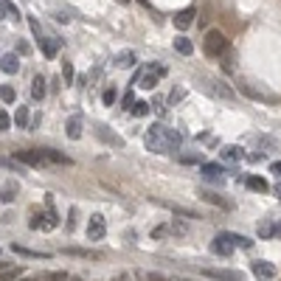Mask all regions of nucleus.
Returning a JSON list of instances; mask_svg holds the SVG:
<instances>
[{"mask_svg": "<svg viewBox=\"0 0 281 281\" xmlns=\"http://www.w3.org/2000/svg\"><path fill=\"white\" fill-rule=\"evenodd\" d=\"M183 135L175 132V129H166L163 124H152L144 135V144H147L149 152H158V155H166V152H175L180 147Z\"/></svg>", "mask_w": 281, "mask_h": 281, "instance_id": "f257e3e1", "label": "nucleus"}, {"mask_svg": "<svg viewBox=\"0 0 281 281\" xmlns=\"http://www.w3.org/2000/svg\"><path fill=\"white\" fill-rule=\"evenodd\" d=\"M228 48H231V45H228V37H225L219 28H211L208 34H205V40H203L205 56H211V59H219V56H222Z\"/></svg>", "mask_w": 281, "mask_h": 281, "instance_id": "f03ea898", "label": "nucleus"}, {"mask_svg": "<svg viewBox=\"0 0 281 281\" xmlns=\"http://www.w3.org/2000/svg\"><path fill=\"white\" fill-rule=\"evenodd\" d=\"M161 76H166V68H163V65H149V68H144L138 73L135 84H138V87H144V90H152L155 84L161 82Z\"/></svg>", "mask_w": 281, "mask_h": 281, "instance_id": "7ed1b4c3", "label": "nucleus"}, {"mask_svg": "<svg viewBox=\"0 0 281 281\" xmlns=\"http://www.w3.org/2000/svg\"><path fill=\"white\" fill-rule=\"evenodd\" d=\"M239 90L245 93V96L256 98V101H267V104H278V96H275L273 90H267V87H256V84H250V82H242V84H239Z\"/></svg>", "mask_w": 281, "mask_h": 281, "instance_id": "20e7f679", "label": "nucleus"}, {"mask_svg": "<svg viewBox=\"0 0 281 281\" xmlns=\"http://www.w3.org/2000/svg\"><path fill=\"white\" fill-rule=\"evenodd\" d=\"M104 228H107V219L101 217V214H93L90 222H87V239L98 242V239L104 236Z\"/></svg>", "mask_w": 281, "mask_h": 281, "instance_id": "39448f33", "label": "nucleus"}, {"mask_svg": "<svg viewBox=\"0 0 281 281\" xmlns=\"http://www.w3.org/2000/svg\"><path fill=\"white\" fill-rule=\"evenodd\" d=\"M203 275H208L214 281H245V275L239 273V270H211V267H205Z\"/></svg>", "mask_w": 281, "mask_h": 281, "instance_id": "423d86ee", "label": "nucleus"}, {"mask_svg": "<svg viewBox=\"0 0 281 281\" xmlns=\"http://www.w3.org/2000/svg\"><path fill=\"white\" fill-rule=\"evenodd\" d=\"M233 247H236V245L231 242L228 233H219V236H214V242H211V250L217 253V256H231Z\"/></svg>", "mask_w": 281, "mask_h": 281, "instance_id": "0eeeda50", "label": "nucleus"}, {"mask_svg": "<svg viewBox=\"0 0 281 281\" xmlns=\"http://www.w3.org/2000/svg\"><path fill=\"white\" fill-rule=\"evenodd\" d=\"M14 161H23L28 166H45L48 158L42 155V149H37V152H14Z\"/></svg>", "mask_w": 281, "mask_h": 281, "instance_id": "6e6552de", "label": "nucleus"}, {"mask_svg": "<svg viewBox=\"0 0 281 281\" xmlns=\"http://www.w3.org/2000/svg\"><path fill=\"white\" fill-rule=\"evenodd\" d=\"M250 270H253V275L256 278H261V281H270V278H275V267L270 264V261H253L250 264Z\"/></svg>", "mask_w": 281, "mask_h": 281, "instance_id": "1a4fd4ad", "label": "nucleus"}, {"mask_svg": "<svg viewBox=\"0 0 281 281\" xmlns=\"http://www.w3.org/2000/svg\"><path fill=\"white\" fill-rule=\"evenodd\" d=\"M194 17H197V9H183V12L175 14V26L177 28H189L191 23H194Z\"/></svg>", "mask_w": 281, "mask_h": 281, "instance_id": "9d476101", "label": "nucleus"}, {"mask_svg": "<svg viewBox=\"0 0 281 281\" xmlns=\"http://www.w3.org/2000/svg\"><path fill=\"white\" fill-rule=\"evenodd\" d=\"M200 172H203L205 180H219L222 183V166H219V163H203Z\"/></svg>", "mask_w": 281, "mask_h": 281, "instance_id": "9b49d317", "label": "nucleus"}, {"mask_svg": "<svg viewBox=\"0 0 281 281\" xmlns=\"http://www.w3.org/2000/svg\"><path fill=\"white\" fill-rule=\"evenodd\" d=\"M219 158H222L225 163L242 161V147H222V149H219Z\"/></svg>", "mask_w": 281, "mask_h": 281, "instance_id": "f8f14e48", "label": "nucleus"}, {"mask_svg": "<svg viewBox=\"0 0 281 281\" xmlns=\"http://www.w3.org/2000/svg\"><path fill=\"white\" fill-rule=\"evenodd\" d=\"M175 51L183 56H191L194 54V42H191L189 37H175Z\"/></svg>", "mask_w": 281, "mask_h": 281, "instance_id": "ddd939ff", "label": "nucleus"}, {"mask_svg": "<svg viewBox=\"0 0 281 281\" xmlns=\"http://www.w3.org/2000/svg\"><path fill=\"white\" fill-rule=\"evenodd\" d=\"M0 68L6 70V73H17V70H20V59H17V54H6L3 59H0Z\"/></svg>", "mask_w": 281, "mask_h": 281, "instance_id": "4468645a", "label": "nucleus"}, {"mask_svg": "<svg viewBox=\"0 0 281 281\" xmlns=\"http://www.w3.org/2000/svg\"><path fill=\"white\" fill-rule=\"evenodd\" d=\"M68 138L70 140H79V138H82V118H79V115L68 118Z\"/></svg>", "mask_w": 281, "mask_h": 281, "instance_id": "2eb2a0df", "label": "nucleus"}, {"mask_svg": "<svg viewBox=\"0 0 281 281\" xmlns=\"http://www.w3.org/2000/svg\"><path fill=\"white\" fill-rule=\"evenodd\" d=\"M45 90H48V87H45V79L34 76V82H31V96H34L37 101H42V98H45Z\"/></svg>", "mask_w": 281, "mask_h": 281, "instance_id": "dca6fc26", "label": "nucleus"}, {"mask_svg": "<svg viewBox=\"0 0 281 281\" xmlns=\"http://www.w3.org/2000/svg\"><path fill=\"white\" fill-rule=\"evenodd\" d=\"M219 59H222V70H225V73H233V70H236V54H233L231 48L225 51Z\"/></svg>", "mask_w": 281, "mask_h": 281, "instance_id": "f3484780", "label": "nucleus"}, {"mask_svg": "<svg viewBox=\"0 0 281 281\" xmlns=\"http://www.w3.org/2000/svg\"><path fill=\"white\" fill-rule=\"evenodd\" d=\"M132 65H135V54H132V51H124V54L115 56V68L124 70V68H132Z\"/></svg>", "mask_w": 281, "mask_h": 281, "instance_id": "a211bd4d", "label": "nucleus"}, {"mask_svg": "<svg viewBox=\"0 0 281 281\" xmlns=\"http://www.w3.org/2000/svg\"><path fill=\"white\" fill-rule=\"evenodd\" d=\"M245 183H247V189H253V191H267V189H270L264 177H256V175H250Z\"/></svg>", "mask_w": 281, "mask_h": 281, "instance_id": "6ab92c4d", "label": "nucleus"}, {"mask_svg": "<svg viewBox=\"0 0 281 281\" xmlns=\"http://www.w3.org/2000/svg\"><path fill=\"white\" fill-rule=\"evenodd\" d=\"M98 138H101V140H110L112 147H124V140H121L118 135H112L107 126H98Z\"/></svg>", "mask_w": 281, "mask_h": 281, "instance_id": "aec40b11", "label": "nucleus"}, {"mask_svg": "<svg viewBox=\"0 0 281 281\" xmlns=\"http://www.w3.org/2000/svg\"><path fill=\"white\" fill-rule=\"evenodd\" d=\"M65 253H70V256H84V259H101V253L87 250V247H68Z\"/></svg>", "mask_w": 281, "mask_h": 281, "instance_id": "412c9836", "label": "nucleus"}, {"mask_svg": "<svg viewBox=\"0 0 281 281\" xmlns=\"http://www.w3.org/2000/svg\"><path fill=\"white\" fill-rule=\"evenodd\" d=\"M12 121L20 126V129H26V126H28V107H20V104H17V112H14Z\"/></svg>", "mask_w": 281, "mask_h": 281, "instance_id": "4be33fe9", "label": "nucleus"}, {"mask_svg": "<svg viewBox=\"0 0 281 281\" xmlns=\"http://www.w3.org/2000/svg\"><path fill=\"white\" fill-rule=\"evenodd\" d=\"M0 98H3L6 104H14V101H17V90H14L12 84H0Z\"/></svg>", "mask_w": 281, "mask_h": 281, "instance_id": "5701e85b", "label": "nucleus"}, {"mask_svg": "<svg viewBox=\"0 0 281 281\" xmlns=\"http://www.w3.org/2000/svg\"><path fill=\"white\" fill-rule=\"evenodd\" d=\"M40 48H42V54L48 56V59H54L59 45H56V40H40Z\"/></svg>", "mask_w": 281, "mask_h": 281, "instance_id": "b1692460", "label": "nucleus"}, {"mask_svg": "<svg viewBox=\"0 0 281 281\" xmlns=\"http://www.w3.org/2000/svg\"><path fill=\"white\" fill-rule=\"evenodd\" d=\"M23 278V270L20 267H9V270H0V281H17Z\"/></svg>", "mask_w": 281, "mask_h": 281, "instance_id": "393cba45", "label": "nucleus"}, {"mask_svg": "<svg viewBox=\"0 0 281 281\" xmlns=\"http://www.w3.org/2000/svg\"><path fill=\"white\" fill-rule=\"evenodd\" d=\"M228 236H231V242L236 247H242V250H250L253 247V239H247V236H239V233H228Z\"/></svg>", "mask_w": 281, "mask_h": 281, "instance_id": "a878e982", "label": "nucleus"}, {"mask_svg": "<svg viewBox=\"0 0 281 281\" xmlns=\"http://www.w3.org/2000/svg\"><path fill=\"white\" fill-rule=\"evenodd\" d=\"M42 155L48 158V163H70V158H65L62 152H54V149H42Z\"/></svg>", "mask_w": 281, "mask_h": 281, "instance_id": "bb28decb", "label": "nucleus"}, {"mask_svg": "<svg viewBox=\"0 0 281 281\" xmlns=\"http://www.w3.org/2000/svg\"><path fill=\"white\" fill-rule=\"evenodd\" d=\"M14 253H20V256H31V259H48V253H37V250H28V247H20V245H12Z\"/></svg>", "mask_w": 281, "mask_h": 281, "instance_id": "cd10ccee", "label": "nucleus"}, {"mask_svg": "<svg viewBox=\"0 0 281 281\" xmlns=\"http://www.w3.org/2000/svg\"><path fill=\"white\" fill-rule=\"evenodd\" d=\"M214 93H219L222 98H233V96H236V93H233L225 82H214Z\"/></svg>", "mask_w": 281, "mask_h": 281, "instance_id": "c85d7f7f", "label": "nucleus"}, {"mask_svg": "<svg viewBox=\"0 0 281 281\" xmlns=\"http://www.w3.org/2000/svg\"><path fill=\"white\" fill-rule=\"evenodd\" d=\"M169 231H172V233H177V236H186V233H189V225H186V222H180V219H175V222L169 225Z\"/></svg>", "mask_w": 281, "mask_h": 281, "instance_id": "c756f323", "label": "nucleus"}, {"mask_svg": "<svg viewBox=\"0 0 281 281\" xmlns=\"http://www.w3.org/2000/svg\"><path fill=\"white\" fill-rule=\"evenodd\" d=\"M40 281H70L68 273H62V270H56V273H48V275H42Z\"/></svg>", "mask_w": 281, "mask_h": 281, "instance_id": "7c9ffc66", "label": "nucleus"}, {"mask_svg": "<svg viewBox=\"0 0 281 281\" xmlns=\"http://www.w3.org/2000/svg\"><path fill=\"white\" fill-rule=\"evenodd\" d=\"M149 107H152V104H147V101H135L132 112L138 115V118H144V115H149Z\"/></svg>", "mask_w": 281, "mask_h": 281, "instance_id": "2f4dec72", "label": "nucleus"}, {"mask_svg": "<svg viewBox=\"0 0 281 281\" xmlns=\"http://www.w3.org/2000/svg\"><path fill=\"white\" fill-rule=\"evenodd\" d=\"M14 197H17V186H14V183H9V186H6V191H3V197H0V200H3V203H12Z\"/></svg>", "mask_w": 281, "mask_h": 281, "instance_id": "473e14b6", "label": "nucleus"}, {"mask_svg": "<svg viewBox=\"0 0 281 281\" xmlns=\"http://www.w3.org/2000/svg\"><path fill=\"white\" fill-rule=\"evenodd\" d=\"M203 197L208 200V203H214V205H231V203H225L219 194H214V191H203Z\"/></svg>", "mask_w": 281, "mask_h": 281, "instance_id": "72a5a7b5", "label": "nucleus"}, {"mask_svg": "<svg viewBox=\"0 0 281 281\" xmlns=\"http://www.w3.org/2000/svg\"><path fill=\"white\" fill-rule=\"evenodd\" d=\"M273 233H275V228H273L270 222H261V225H259V236H261V239H270Z\"/></svg>", "mask_w": 281, "mask_h": 281, "instance_id": "f704fd0d", "label": "nucleus"}, {"mask_svg": "<svg viewBox=\"0 0 281 281\" xmlns=\"http://www.w3.org/2000/svg\"><path fill=\"white\" fill-rule=\"evenodd\" d=\"M166 233H172V231H169V225H158V228H152V239H163Z\"/></svg>", "mask_w": 281, "mask_h": 281, "instance_id": "c9c22d12", "label": "nucleus"}, {"mask_svg": "<svg viewBox=\"0 0 281 281\" xmlns=\"http://www.w3.org/2000/svg\"><path fill=\"white\" fill-rule=\"evenodd\" d=\"M101 101H104V104H112V101H115V87H107V90L101 93Z\"/></svg>", "mask_w": 281, "mask_h": 281, "instance_id": "e433bc0d", "label": "nucleus"}, {"mask_svg": "<svg viewBox=\"0 0 281 281\" xmlns=\"http://www.w3.org/2000/svg\"><path fill=\"white\" fill-rule=\"evenodd\" d=\"M121 104H124V110H132V107H135V96H132V90H129L124 98H121Z\"/></svg>", "mask_w": 281, "mask_h": 281, "instance_id": "4c0bfd02", "label": "nucleus"}, {"mask_svg": "<svg viewBox=\"0 0 281 281\" xmlns=\"http://www.w3.org/2000/svg\"><path fill=\"white\" fill-rule=\"evenodd\" d=\"M9 126H12V118H9V115H6L3 110H0V132H6Z\"/></svg>", "mask_w": 281, "mask_h": 281, "instance_id": "58836bf2", "label": "nucleus"}, {"mask_svg": "<svg viewBox=\"0 0 281 281\" xmlns=\"http://www.w3.org/2000/svg\"><path fill=\"white\" fill-rule=\"evenodd\" d=\"M28 26H31V31H34L37 40H42V31H40V23L34 20V17H28Z\"/></svg>", "mask_w": 281, "mask_h": 281, "instance_id": "ea45409f", "label": "nucleus"}, {"mask_svg": "<svg viewBox=\"0 0 281 281\" xmlns=\"http://www.w3.org/2000/svg\"><path fill=\"white\" fill-rule=\"evenodd\" d=\"M180 161L183 163H200V161H203V155H200V152H197V155H183Z\"/></svg>", "mask_w": 281, "mask_h": 281, "instance_id": "a19ab883", "label": "nucleus"}, {"mask_svg": "<svg viewBox=\"0 0 281 281\" xmlns=\"http://www.w3.org/2000/svg\"><path fill=\"white\" fill-rule=\"evenodd\" d=\"M62 73H65V82H73V68H70L68 62L62 65Z\"/></svg>", "mask_w": 281, "mask_h": 281, "instance_id": "79ce46f5", "label": "nucleus"}, {"mask_svg": "<svg viewBox=\"0 0 281 281\" xmlns=\"http://www.w3.org/2000/svg\"><path fill=\"white\" fill-rule=\"evenodd\" d=\"M6 17H9V3L0 0V20H6Z\"/></svg>", "mask_w": 281, "mask_h": 281, "instance_id": "37998d69", "label": "nucleus"}, {"mask_svg": "<svg viewBox=\"0 0 281 281\" xmlns=\"http://www.w3.org/2000/svg\"><path fill=\"white\" fill-rule=\"evenodd\" d=\"M147 281H169V278H166V275H161V273H149Z\"/></svg>", "mask_w": 281, "mask_h": 281, "instance_id": "c03bdc74", "label": "nucleus"}, {"mask_svg": "<svg viewBox=\"0 0 281 281\" xmlns=\"http://www.w3.org/2000/svg\"><path fill=\"white\" fill-rule=\"evenodd\" d=\"M180 98H183V90H172V96H169V101L175 104V101H180Z\"/></svg>", "mask_w": 281, "mask_h": 281, "instance_id": "a18cd8bd", "label": "nucleus"}, {"mask_svg": "<svg viewBox=\"0 0 281 281\" xmlns=\"http://www.w3.org/2000/svg\"><path fill=\"white\" fill-rule=\"evenodd\" d=\"M270 172H273V175H278V177H281V161L270 163Z\"/></svg>", "mask_w": 281, "mask_h": 281, "instance_id": "49530a36", "label": "nucleus"}, {"mask_svg": "<svg viewBox=\"0 0 281 281\" xmlns=\"http://www.w3.org/2000/svg\"><path fill=\"white\" fill-rule=\"evenodd\" d=\"M152 107H155L158 112H166V107H163V101H161V98H155V101H152Z\"/></svg>", "mask_w": 281, "mask_h": 281, "instance_id": "de8ad7c7", "label": "nucleus"}, {"mask_svg": "<svg viewBox=\"0 0 281 281\" xmlns=\"http://www.w3.org/2000/svg\"><path fill=\"white\" fill-rule=\"evenodd\" d=\"M112 281H132V278H129V275H126V273H118V275H115V278H112Z\"/></svg>", "mask_w": 281, "mask_h": 281, "instance_id": "09e8293b", "label": "nucleus"}, {"mask_svg": "<svg viewBox=\"0 0 281 281\" xmlns=\"http://www.w3.org/2000/svg\"><path fill=\"white\" fill-rule=\"evenodd\" d=\"M118 3H121V6H129V0H118Z\"/></svg>", "mask_w": 281, "mask_h": 281, "instance_id": "8fccbe9b", "label": "nucleus"}, {"mask_svg": "<svg viewBox=\"0 0 281 281\" xmlns=\"http://www.w3.org/2000/svg\"><path fill=\"white\" fill-rule=\"evenodd\" d=\"M17 281H31V278H17Z\"/></svg>", "mask_w": 281, "mask_h": 281, "instance_id": "3c124183", "label": "nucleus"}, {"mask_svg": "<svg viewBox=\"0 0 281 281\" xmlns=\"http://www.w3.org/2000/svg\"><path fill=\"white\" fill-rule=\"evenodd\" d=\"M278 231H281V225H278Z\"/></svg>", "mask_w": 281, "mask_h": 281, "instance_id": "603ef678", "label": "nucleus"}]
</instances>
